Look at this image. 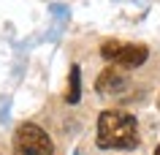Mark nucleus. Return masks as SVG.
<instances>
[{
	"mask_svg": "<svg viewBox=\"0 0 160 155\" xmlns=\"http://www.w3.org/2000/svg\"><path fill=\"white\" fill-rule=\"evenodd\" d=\"M98 147L101 150H136L138 125L136 117L119 109H109L98 117Z\"/></svg>",
	"mask_w": 160,
	"mask_h": 155,
	"instance_id": "obj_1",
	"label": "nucleus"
},
{
	"mask_svg": "<svg viewBox=\"0 0 160 155\" xmlns=\"http://www.w3.org/2000/svg\"><path fill=\"white\" fill-rule=\"evenodd\" d=\"M101 54L103 60L114 63L119 68H136V65H144L147 60V46L141 44H122V41H106L101 46Z\"/></svg>",
	"mask_w": 160,
	"mask_h": 155,
	"instance_id": "obj_3",
	"label": "nucleus"
},
{
	"mask_svg": "<svg viewBox=\"0 0 160 155\" xmlns=\"http://www.w3.org/2000/svg\"><path fill=\"white\" fill-rule=\"evenodd\" d=\"M125 87H128V76L122 71H117V68H106L101 74V79H98V93H103V95L122 93Z\"/></svg>",
	"mask_w": 160,
	"mask_h": 155,
	"instance_id": "obj_4",
	"label": "nucleus"
},
{
	"mask_svg": "<svg viewBox=\"0 0 160 155\" xmlns=\"http://www.w3.org/2000/svg\"><path fill=\"white\" fill-rule=\"evenodd\" d=\"M155 155H160V147H158V150H155Z\"/></svg>",
	"mask_w": 160,
	"mask_h": 155,
	"instance_id": "obj_6",
	"label": "nucleus"
},
{
	"mask_svg": "<svg viewBox=\"0 0 160 155\" xmlns=\"http://www.w3.org/2000/svg\"><path fill=\"white\" fill-rule=\"evenodd\" d=\"M68 103H76L79 101V65L71 68V85H68Z\"/></svg>",
	"mask_w": 160,
	"mask_h": 155,
	"instance_id": "obj_5",
	"label": "nucleus"
},
{
	"mask_svg": "<svg viewBox=\"0 0 160 155\" xmlns=\"http://www.w3.org/2000/svg\"><path fill=\"white\" fill-rule=\"evenodd\" d=\"M14 152L17 155H54L52 139L35 122H22L14 131Z\"/></svg>",
	"mask_w": 160,
	"mask_h": 155,
	"instance_id": "obj_2",
	"label": "nucleus"
}]
</instances>
